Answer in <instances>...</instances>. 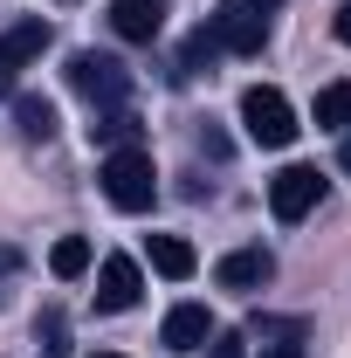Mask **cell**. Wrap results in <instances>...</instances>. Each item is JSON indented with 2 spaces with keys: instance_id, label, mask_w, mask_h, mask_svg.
<instances>
[{
  "instance_id": "1",
  "label": "cell",
  "mask_w": 351,
  "mask_h": 358,
  "mask_svg": "<svg viewBox=\"0 0 351 358\" xmlns=\"http://www.w3.org/2000/svg\"><path fill=\"white\" fill-rule=\"evenodd\" d=\"M103 200L117 207V214H145L152 200H159V173H152V152L145 145H124V152H103Z\"/></svg>"
},
{
  "instance_id": "2",
  "label": "cell",
  "mask_w": 351,
  "mask_h": 358,
  "mask_svg": "<svg viewBox=\"0 0 351 358\" xmlns=\"http://www.w3.org/2000/svg\"><path fill=\"white\" fill-rule=\"evenodd\" d=\"M69 90H76V96H89L96 110H117V103L131 96V69H124L117 55L76 48V55H69Z\"/></svg>"
},
{
  "instance_id": "3",
  "label": "cell",
  "mask_w": 351,
  "mask_h": 358,
  "mask_svg": "<svg viewBox=\"0 0 351 358\" xmlns=\"http://www.w3.org/2000/svg\"><path fill=\"white\" fill-rule=\"evenodd\" d=\"M241 131L255 138L262 152H282V145L303 131V124H296V110H289V96H282V90L255 83L248 96H241Z\"/></svg>"
},
{
  "instance_id": "4",
  "label": "cell",
  "mask_w": 351,
  "mask_h": 358,
  "mask_svg": "<svg viewBox=\"0 0 351 358\" xmlns=\"http://www.w3.org/2000/svg\"><path fill=\"white\" fill-rule=\"evenodd\" d=\"M324 207V173L317 166H282V173L268 179V214L275 221H303Z\"/></svg>"
},
{
  "instance_id": "5",
  "label": "cell",
  "mask_w": 351,
  "mask_h": 358,
  "mask_svg": "<svg viewBox=\"0 0 351 358\" xmlns=\"http://www.w3.org/2000/svg\"><path fill=\"white\" fill-rule=\"evenodd\" d=\"M207 35H214V48H220V55H262L268 21H262V14H248L241 0H220L214 14H207Z\"/></svg>"
},
{
  "instance_id": "6",
  "label": "cell",
  "mask_w": 351,
  "mask_h": 358,
  "mask_svg": "<svg viewBox=\"0 0 351 358\" xmlns=\"http://www.w3.org/2000/svg\"><path fill=\"white\" fill-rule=\"evenodd\" d=\"M42 48H48V21H42V14H35V21H14V28L0 35V96L14 90V76H21Z\"/></svg>"
},
{
  "instance_id": "7",
  "label": "cell",
  "mask_w": 351,
  "mask_h": 358,
  "mask_svg": "<svg viewBox=\"0 0 351 358\" xmlns=\"http://www.w3.org/2000/svg\"><path fill=\"white\" fill-rule=\"evenodd\" d=\"M138 289H145V275H138L131 255H103V268H96V310H131L138 303Z\"/></svg>"
},
{
  "instance_id": "8",
  "label": "cell",
  "mask_w": 351,
  "mask_h": 358,
  "mask_svg": "<svg viewBox=\"0 0 351 358\" xmlns=\"http://www.w3.org/2000/svg\"><path fill=\"white\" fill-rule=\"evenodd\" d=\"M207 338H214L207 303H173L166 324H159V345H166V352H207Z\"/></svg>"
},
{
  "instance_id": "9",
  "label": "cell",
  "mask_w": 351,
  "mask_h": 358,
  "mask_svg": "<svg viewBox=\"0 0 351 358\" xmlns=\"http://www.w3.org/2000/svg\"><path fill=\"white\" fill-rule=\"evenodd\" d=\"M214 282L248 296V289L275 282V255H268V248H234V255H220V262H214Z\"/></svg>"
},
{
  "instance_id": "10",
  "label": "cell",
  "mask_w": 351,
  "mask_h": 358,
  "mask_svg": "<svg viewBox=\"0 0 351 358\" xmlns=\"http://www.w3.org/2000/svg\"><path fill=\"white\" fill-rule=\"evenodd\" d=\"M110 28L124 42H159L166 35V0H110Z\"/></svg>"
},
{
  "instance_id": "11",
  "label": "cell",
  "mask_w": 351,
  "mask_h": 358,
  "mask_svg": "<svg viewBox=\"0 0 351 358\" xmlns=\"http://www.w3.org/2000/svg\"><path fill=\"white\" fill-rule=\"evenodd\" d=\"M152 268H159L166 282H186V275L200 268V255H193V241H179V234H152Z\"/></svg>"
},
{
  "instance_id": "12",
  "label": "cell",
  "mask_w": 351,
  "mask_h": 358,
  "mask_svg": "<svg viewBox=\"0 0 351 358\" xmlns=\"http://www.w3.org/2000/svg\"><path fill=\"white\" fill-rule=\"evenodd\" d=\"M89 138H96V145H110V152H124V145H138V117L124 110V103H117V110H96Z\"/></svg>"
},
{
  "instance_id": "13",
  "label": "cell",
  "mask_w": 351,
  "mask_h": 358,
  "mask_svg": "<svg viewBox=\"0 0 351 358\" xmlns=\"http://www.w3.org/2000/svg\"><path fill=\"white\" fill-rule=\"evenodd\" d=\"M14 124H21V138H55V103L48 96H14Z\"/></svg>"
},
{
  "instance_id": "14",
  "label": "cell",
  "mask_w": 351,
  "mask_h": 358,
  "mask_svg": "<svg viewBox=\"0 0 351 358\" xmlns=\"http://www.w3.org/2000/svg\"><path fill=\"white\" fill-rule=\"evenodd\" d=\"M48 268H55L62 282H76V275L89 268V241H83V234H62V241L48 248Z\"/></svg>"
},
{
  "instance_id": "15",
  "label": "cell",
  "mask_w": 351,
  "mask_h": 358,
  "mask_svg": "<svg viewBox=\"0 0 351 358\" xmlns=\"http://www.w3.org/2000/svg\"><path fill=\"white\" fill-rule=\"evenodd\" d=\"M317 124H324V131H345V124H351V83L317 90Z\"/></svg>"
},
{
  "instance_id": "16",
  "label": "cell",
  "mask_w": 351,
  "mask_h": 358,
  "mask_svg": "<svg viewBox=\"0 0 351 358\" xmlns=\"http://www.w3.org/2000/svg\"><path fill=\"white\" fill-rule=\"evenodd\" d=\"M35 345H42V358H62V352H69V324H62V310H42Z\"/></svg>"
},
{
  "instance_id": "17",
  "label": "cell",
  "mask_w": 351,
  "mask_h": 358,
  "mask_svg": "<svg viewBox=\"0 0 351 358\" xmlns=\"http://www.w3.org/2000/svg\"><path fill=\"white\" fill-rule=\"evenodd\" d=\"M220 48H214V35H207V28H200V35H186V48H179V76H193V69H200V62H214Z\"/></svg>"
},
{
  "instance_id": "18",
  "label": "cell",
  "mask_w": 351,
  "mask_h": 358,
  "mask_svg": "<svg viewBox=\"0 0 351 358\" xmlns=\"http://www.w3.org/2000/svg\"><path fill=\"white\" fill-rule=\"evenodd\" d=\"M207 358H248V338L241 331H214L207 338Z\"/></svg>"
},
{
  "instance_id": "19",
  "label": "cell",
  "mask_w": 351,
  "mask_h": 358,
  "mask_svg": "<svg viewBox=\"0 0 351 358\" xmlns=\"http://www.w3.org/2000/svg\"><path fill=\"white\" fill-rule=\"evenodd\" d=\"M262 358H303V345H296V331H282L275 345H262Z\"/></svg>"
},
{
  "instance_id": "20",
  "label": "cell",
  "mask_w": 351,
  "mask_h": 358,
  "mask_svg": "<svg viewBox=\"0 0 351 358\" xmlns=\"http://www.w3.org/2000/svg\"><path fill=\"white\" fill-rule=\"evenodd\" d=\"M331 35H338V42H351V0L338 7V21H331Z\"/></svg>"
},
{
  "instance_id": "21",
  "label": "cell",
  "mask_w": 351,
  "mask_h": 358,
  "mask_svg": "<svg viewBox=\"0 0 351 358\" xmlns=\"http://www.w3.org/2000/svg\"><path fill=\"white\" fill-rule=\"evenodd\" d=\"M241 7H248V14H262V21H268V14H275L282 0H241Z\"/></svg>"
},
{
  "instance_id": "22",
  "label": "cell",
  "mask_w": 351,
  "mask_h": 358,
  "mask_svg": "<svg viewBox=\"0 0 351 358\" xmlns=\"http://www.w3.org/2000/svg\"><path fill=\"white\" fill-rule=\"evenodd\" d=\"M338 166L351 173V124H345V145H338Z\"/></svg>"
},
{
  "instance_id": "23",
  "label": "cell",
  "mask_w": 351,
  "mask_h": 358,
  "mask_svg": "<svg viewBox=\"0 0 351 358\" xmlns=\"http://www.w3.org/2000/svg\"><path fill=\"white\" fill-rule=\"evenodd\" d=\"M96 358H124V352H96Z\"/></svg>"
}]
</instances>
